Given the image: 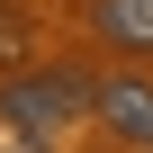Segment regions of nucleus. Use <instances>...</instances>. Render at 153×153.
Returning a JSON list of instances; mask_svg holds the SVG:
<instances>
[{
    "label": "nucleus",
    "mask_w": 153,
    "mask_h": 153,
    "mask_svg": "<svg viewBox=\"0 0 153 153\" xmlns=\"http://www.w3.org/2000/svg\"><path fill=\"white\" fill-rule=\"evenodd\" d=\"M99 108V81L81 63H36V72H18L9 90H0V117H9L18 135H63L72 117H90Z\"/></svg>",
    "instance_id": "f257e3e1"
},
{
    "label": "nucleus",
    "mask_w": 153,
    "mask_h": 153,
    "mask_svg": "<svg viewBox=\"0 0 153 153\" xmlns=\"http://www.w3.org/2000/svg\"><path fill=\"white\" fill-rule=\"evenodd\" d=\"M126 153H153V72H108L99 81V108H90Z\"/></svg>",
    "instance_id": "f03ea898"
},
{
    "label": "nucleus",
    "mask_w": 153,
    "mask_h": 153,
    "mask_svg": "<svg viewBox=\"0 0 153 153\" xmlns=\"http://www.w3.org/2000/svg\"><path fill=\"white\" fill-rule=\"evenodd\" d=\"M90 27L135 54V45H153V0H90Z\"/></svg>",
    "instance_id": "7ed1b4c3"
},
{
    "label": "nucleus",
    "mask_w": 153,
    "mask_h": 153,
    "mask_svg": "<svg viewBox=\"0 0 153 153\" xmlns=\"http://www.w3.org/2000/svg\"><path fill=\"white\" fill-rule=\"evenodd\" d=\"M9 81H18V36L0 27V90H9Z\"/></svg>",
    "instance_id": "20e7f679"
}]
</instances>
